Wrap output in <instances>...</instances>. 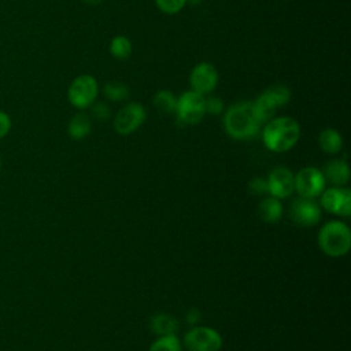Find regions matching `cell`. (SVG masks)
Returning a JSON list of instances; mask_svg holds the SVG:
<instances>
[{"instance_id":"obj_1","label":"cell","mask_w":351,"mask_h":351,"mask_svg":"<svg viewBox=\"0 0 351 351\" xmlns=\"http://www.w3.org/2000/svg\"><path fill=\"white\" fill-rule=\"evenodd\" d=\"M222 123L226 134L233 140H250L262 128V122L258 119L250 100L236 101L225 108Z\"/></svg>"},{"instance_id":"obj_2","label":"cell","mask_w":351,"mask_h":351,"mask_svg":"<svg viewBox=\"0 0 351 351\" xmlns=\"http://www.w3.org/2000/svg\"><path fill=\"white\" fill-rule=\"evenodd\" d=\"M300 138V125L289 115L273 117L263 123L262 141L269 151L287 152L296 145Z\"/></svg>"},{"instance_id":"obj_3","label":"cell","mask_w":351,"mask_h":351,"mask_svg":"<svg viewBox=\"0 0 351 351\" xmlns=\"http://www.w3.org/2000/svg\"><path fill=\"white\" fill-rule=\"evenodd\" d=\"M318 247L332 258L343 256L351 247L350 228L341 221L326 222L318 233Z\"/></svg>"},{"instance_id":"obj_4","label":"cell","mask_w":351,"mask_h":351,"mask_svg":"<svg viewBox=\"0 0 351 351\" xmlns=\"http://www.w3.org/2000/svg\"><path fill=\"white\" fill-rule=\"evenodd\" d=\"M291 97L292 92L289 86L284 84L271 85L266 88L263 92H261L255 97V100H252V107L262 125L273 117H276L277 110L280 107L287 106L291 101Z\"/></svg>"},{"instance_id":"obj_5","label":"cell","mask_w":351,"mask_h":351,"mask_svg":"<svg viewBox=\"0 0 351 351\" xmlns=\"http://www.w3.org/2000/svg\"><path fill=\"white\" fill-rule=\"evenodd\" d=\"M100 85L95 75L80 74L67 88V100L77 110L89 108L99 97Z\"/></svg>"},{"instance_id":"obj_6","label":"cell","mask_w":351,"mask_h":351,"mask_svg":"<svg viewBox=\"0 0 351 351\" xmlns=\"http://www.w3.org/2000/svg\"><path fill=\"white\" fill-rule=\"evenodd\" d=\"M206 96L188 89L177 96V106H176V117L177 121L182 125H196L199 123L203 117L206 115L204 107Z\"/></svg>"},{"instance_id":"obj_7","label":"cell","mask_w":351,"mask_h":351,"mask_svg":"<svg viewBox=\"0 0 351 351\" xmlns=\"http://www.w3.org/2000/svg\"><path fill=\"white\" fill-rule=\"evenodd\" d=\"M147 121V110L141 103L129 101L121 110L117 111L112 126L121 136H129L134 133Z\"/></svg>"},{"instance_id":"obj_8","label":"cell","mask_w":351,"mask_h":351,"mask_svg":"<svg viewBox=\"0 0 351 351\" xmlns=\"http://www.w3.org/2000/svg\"><path fill=\"white\" fill-rule=\"evenodd\" d=\"M219 82V73L217 67L210 62L196 63L189 73V86L192 90L207 96L211 95Z\"/></svg>"},{"instance_id":"obj_9","label":"cell","mask_w":351,"mask_h":351,"mask_svg":"<svg viewBox=\"0 0 351 351\" xmlns=\"http://www.w3.org/2000/svg\"><path fill=\"white\" fill-rule=\"evenodd\" d=\"M325 177L317 167H303L293 176V189L300 197L314 199L325 189Z\"/></svg>"},{"instance_id":"obj_10","label":"cell","mask_w":351,"mask_h":351,"mask_svg":"<svg viewBox=\"0 0 351 351\" xmlns=\"http://www.w3.org/2000/svg\"><path fill=\"white\" fill-rule=\"evenodd\" d=\"M184 346L188 351H219L222 337L213 328L196 326L184 336Z\"/></svg>"},{"instance_id":"obj_11","label":"cell","mask_w":351,"mask_h":351,"mask_svg":"<svg viewBox=\"0 0 351 351\" xmlns=\"http://www.w3.org/2000/svg\"><path fill=\"white\" fill-rule=\"evenodd\" d=\"M321 206L336 215L348 217L351 213V192L347 188L333 186L321 193Z\"/></svg>"},{"instance_id":"obj_12","label":"cell","mask_w":351,"mask_h":351,"mask_svg":"<svg viewBox=\"0 0 351 351\" xmlns=\"http://www.w3.org/2000/svg\"><path fill=\"white\" fill-rule=\"evenodd\" d=\"M289 215L299 226H313L321 219V208L313 199L299 197L292 202Z\"/></svg>"},{"instance_id":"obj_13","label":"cell","mask_w":351,"mask_h":351,"mask_svg":"<svg viewBox=\"0 0 351 351\" xmlns=\"http://www.w3.org/2000/svg\"><path fill=\"white\" fill-rule=\"evenodd\" d=\"M269 193L276 199L288 197L293 189V174L287 167H276L267 177Z\"/></svg>"},{"instance_id":"obj_14","label":"cell","mask_w":351,"mask_h":351,"mask_svg":"<svg viewBox=\"0 0 351 351\" xmlns=\"http://www.w3.org/2000/svg\"><path fill=\"white\" fill-rule=\"evenodd\" d=\"M322 174L325 181H329L335 186H341L350 180V167L346 159H333L325 165Z\"/></svg>"},{"instance_id":"obj_15","label":"cell","mask_w":351,"mask_h":351,"mask_svg":"<svg viewBox=\"0 0 351 351\" xmlns=\"http://www.w3.org/2000/svg\"><path fill=\"white\" fill-rule=\"evenodd\" d=\"M92 130V119L85 112L74 114L67 123V133L73 140H84Z\"/></svg>"},{"instance_id":"obj_16","label":"cell","mask_w":351,"mask_h":351,"mask_svg":"<svg viewBox=\"0 0 351 351\" xmlns=\"http://www.w3.org/2000/svg\"><path fill=\"white\" fill-rule=\"evenodd\" d=\"M318 145L325 154H339L343 148V136L339 130L333 128H326L318 134Z\"/></svg>"},{"instance_id":"obj_17","label":"cell","mask_w":351,"mask_h":351,"mask_svg":"<svg viewBox=\"0 0 351 351\" xmlns=\"http://www.w3.org/2000/svg\"><path fill=\"white\" fill-rule=\"evenodd\" d=\"M258 213L262 221L267 223H276L282 217V204L280 203V199L273 196L265 197L258 206Z\"/></svg>"},{"instance_id":"obj_18","label":"cell","mask_w":351,"mask_h":351,"mask_svg":"<svg viewBox=\"0 0 351 351\" xmlns=\"http://www.w3.org/2000/svg\"><path fill=\"white\" fill-rule=\"evenodd\" d=\"M152 104L158 112L171 115L176 112L177 95L170 89H159L152 96Z\"/></svg>"},{"instance_id":"obj_19","label":"cell","mask_w":351,"mask_h":351,"mask_svg":"<svg viewBox=\"0 0 351 351\" xmlns=\"http://www.w3.org/2000/svg\"><path fill=\"white\" fill-rule=\"evenodd\" d=\"M108 52H110V55H111L114 59H118V60L129 59L130 55H132V52H133L132 40H130L128 36H123V34L114 36V37L110 40Z\"/></svg>"},{"instance_id":"obj_20","label":"cell","mask_w":351,"mask_h":351,"mask_svg":"<svg viewBox=\"0 0 351 351\" xmlns=\"http://www.w3.org/2000/svg\"><path fill=\"white\" fill-rule=\"evenodd\" d=\"M149 328L158 336L173 335L178 330V322L167 314H156L151 318Z\"/></svg>"},{"instance_id":"obj_21","label":"cell","mask_w":351,"mask_h":351,"mask_svg":"<svg viewBox=\"0 0 351 351\" xmlns=\"http://www.w3.org/2000/svg\"><path fill=\"white\" fill-rule=\"evenodd\" d=\"M101 90H103L104 97L112 103L125 101V100H128V97L130 95L129 86L121 81H110V82L104 84Z\"/></svg>"},{"instance_id":"obj_22","label":"cell","mask_w":351,"mask_h":351,"mask_svg":"<svg viewBox=\"0 0 351 351\" xmlns=\"http://www.w3.org/2000/svg\"><path fill=\"white\" fill-rule=\"evenodd\" d=\"M182 346L180 339L173 335L159 336L149 347V351H181Z\"/></svg>"},{"instance_id":"obj_23","label":"cell","mask_w":351,"mask_h":351,"mask_svg":"<svg viewBox=\"0 0 351 351\" xmlns=\"http://www.w3.org/2000/svg\"><path fill=\"white\" fill-rule=\"evenodd\" d=\"M156 8L165 15H176L184 10L188 0H154Z\"/></svg>"},{"instance_id":"obj_24","label":"cell","mask_w":351,"mask_h":351,"mask_svg":"<svg viewBox=\"0 0 351 351\" xmlns=\"http://www.w3.org/2000/svg\"><path fill=\"white\" fill-rule=\"evenodd\" d=\"M204 107H206V114H210V115H221L225 111V103L218 96L207 95L204 99Z\"/></svg>"},{"instance_id":"obj_25","label":"cell","mask_w":351,"mask_h":351,"mask_svg":"<svg viewBox=\"0 0 351 351\" xmlns=\"http://www.w3.org/2000/svg\"><path fill=\"white\" fill-rule=\"evenodd\" d=\"M89 108H90V117L95 118L96 121L106 122L111 117V110L107 106V103H104V101H97L96 100Z\"/></svg>"},{"instance_id":"obj_26","label":"cell","mask_w":351,"mask_h":351,"mask_svg":"<svg viewBox=\"0 0 351 351\" xmlns=\"http://www.w3.org/2000/svg\"><path fill=\"white\" fill-rule=\"evenodd\" d=\"M248 189L254 195H265L269 193V186H267V180L256 177L248 182Z\"/></svg>"},{"instance_id":"obj_27","label":"cell","mask_w":351,"mask_h":351,"mask_svg":"<svg viewBox=\"0 0 351 351\" xmlns=\"http://www.w3.org/2000/svg\"><path fill=\"white\" fill-rule=\"evenodd\" d=\"M11 126H12L11 117L5 111L0 110V140L4 138L10 133Z\"/></svg>"},{"instance_id":"obj_28","label":"cell","mask_w":351,"mask_h":351,"mask_svg":"<svg viewBox=\"0 0 351 351\" xmlns=\"http://www.w3.org/2000/svg\"><path fill=\"white\" fill-rule=\"evenodd\" d=\"M199 319H200V313H199V310H196V308L191 310V311L186 314V321L191 322V324H196Z\"/></svg>"},{"instance_id":"obj_29","label":"cell","mask_w":351,"mask_h":351,"mask_svg":"<svg viewBox=\"0 0 351 351\" xmlns=\"http://www.w3.org/2000/svg\"><path fill=\"white\" fill-rule=\"evenodd\" d=\"M82 3L88 4V5H99L103 3V0H81Z\"/></svg>"},{"instance_id":"obj_30","label":"cell","mask_w":351,"mask_h":351,"mask_svg":"<svg viewBox=\"0 0 351 351\" xmlns=\"http://www.w3.org/2000/svg\"><path fill=\"white\" fill-rule=\"evenodd\" d=\"M200 3H202V0H188V4H191V5H197Z\"/></svg>"},{"instance_id":"obj_31","label":"cell","mask_w":351,"mask_h":351,"mask_svg":"<svg viewBox=\"0 0 351 351\" xmlns=\"http://www.w3.org/2000/svg\"><path fill=\"white\" fill-rule=\"evenodd\" d=\"M0 170H1V158H0Z\"/></svg>"}]
</instances>
